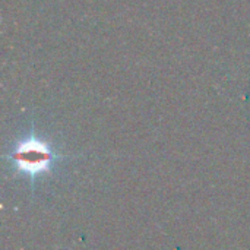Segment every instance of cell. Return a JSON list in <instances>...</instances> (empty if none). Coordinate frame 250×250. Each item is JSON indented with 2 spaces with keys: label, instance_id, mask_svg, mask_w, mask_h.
I'll return each mask as SVG.
<instances>
[{
  "label": "cell",
  "instance_id": "cell-1",
  "mask_svg": "<svg viewBox=\"0 0 250 250\" xmlns=\"http://www.w3.org/2000/svg\"><path fill=\"white\" fill-rule=\"evenodd\" d=\"M64 160L63 155L54 151V148L44 139L31 133L28 138L19 141L6 161L15 170V176L26 177L31 185V192H35V183L38 179L48 176Z\"/></svg>",
  "mask_w": 250,
  "mask_h": 250
}]
</instances>
